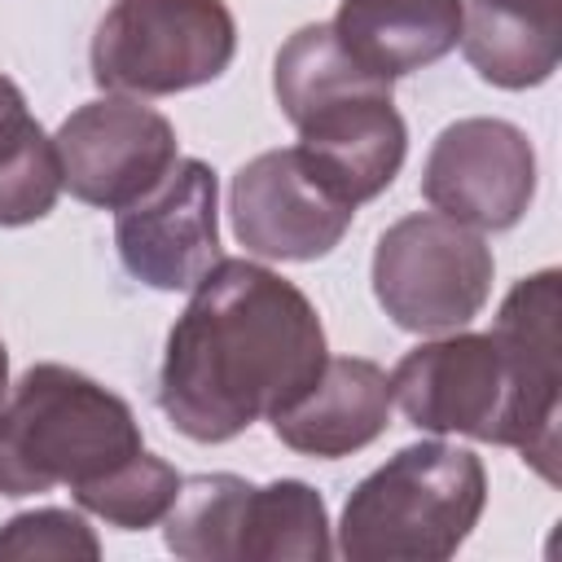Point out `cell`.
<instances>
[{
    "instance_id": "2e32d148",
    "label": "cell",
    "mask_w": 562,
    "mask_h": 562,
    "mask_svg": "<svg viewBox=\"0 0 562 562\" xmlns=\"http://www.w3.org/2000/svg\"><path fill=\"white\" fill-rule=\"evenodd\" d=\"M391 79L373 75L369 66H360L342 40L334 35L329 22H312V26H299L281 53H277V66H272V92H277V105L290 123L307 119L312 110L338 101V97H356V92H386Z\"/></svg>"
},
{
    "instance_id": "3957f363",
    "label": "cell",
    "mask_w": 562,
    "mask_h": 562,
    "mask_svg": "<svg viewBox=\"0 0 562 562\" xmlns=\"http://www.w3.org/2000/svg\"><path fill=\"white\" fill-rule=\"evenodd\" d=\"M140 448L127 400L79 369L31 364L0 400V496L79 492Z\"/></svg>"
},
{
    "instance_id": "7a4b0ae2",
    "label": "cell",
    "mask_w": 562,
    "mask_h": 562,
    "mask_svg": "<svg viewBox=\"0 0 562 562\" xmlns=\"http://www.w3.org/2000/svg\"><path fill=\"white\" fill-rule=\"evenodd\" d=\"M558 268L522 277L487 334H448L391 369V400L426 435H470L518 448L558 479L562 408V285Z\"/></svg>"
},
{
    "instance_id": "8992f818",
    "label": "cell",
    "mask_w": 562,
    "mask_h": 562,
    "mask_svg": "<svg viewBox=\"0 0 562 562\" xmlns=\"http://www.w3.org/2000/svg\"><path fill=\"white\" fill-rule=\"evenodd\" d=\"M492 246L439 211L395 220L373 246V294L408 334H452L492 294Z\"/></svg>"
},
{
    "instance_id": "ac0fdd59",
    "label": "cell",
    "mask_w": 562,
    "mask_h": 562,
    "mask_svg": "<svg viewBox=\"0 0 562 562\" xmlns=\"http://www.w3.org/2000/svg\"><path fill=\"white\" fill-rule=\"evenodd\" d=\"M250 487L241 474L180 479L171 509L162 514V540L184 562H237Z\"/></svg>"
},
{
    "instance_id": "9a60e30c",
    "label": "cell",
    "mask_w": 562,
    "mask_h": 562,
    "mask_svg": "<svg viewBox=\"0 0 562 562\" xmlns=\"http://www.w3.org/2000/svg\"><path fill=\"white\" fill-rule=\"evenodd\" d=\"M61 193V162L53 136L26 110L22 88L0 75V228L35 224Z\"/></svg>"
},
{
    "instance_id": "277c9868",
    "label": "cell",
    "mask_w": 562,
    "mask_h": 562,
    "mask_svg": "<svg viewBox=\"0 0 562 562\" xmlns=\"http://www.w3.org/2000/svg\"><path fill=\"white\" fill-rule=\"evenodd\" d=\"M483 501L487 474L470 448L408 443L347 496L338 553L347 562H443L474 531Z\"/></svg>"
},
{
    "instance_id": "7c38bea8",
    "label": "cell",
    "mask_w": 562,
    "mask_h": 562,
    "mask_svg": "<svg viewBox=\"0 0 562 562\" xmlns=\"http://www.w3.org/2000/svg\"><path fill=\"white\" fill-rule=\"evenodd\" d=\"M391 373L364 356H329L316 382L272 417V435L303 457H347L391 426Z\"/></svg>"
},
{
    "instance_id": "ba28073f",
    "label": "cell",
    "mask_w": 562,
    "mask_h": 562,
    "mask_svg": "<svg viewBox=\"0 0 562 562\" xmlns=\"http://www.w3.org/2000/svg\"><path fill=\"white\" fill-rule=\"evenodd\" d=\"M422 198L474 233L514 228L536 198V149L505 119L448 123L422 167Z\"/></svg>"
},
{
    "instance_id": "5bb4252c",
    "label": "cell",
    "mask_w": 562,
    "mask_h": 562,
    "mask_svg": "<svg viewBox=\"0 0 562 562\" xmlns=\"http://www.w3.org/2000/svg\"><path fill=\"white\" fill-rule=\"evenodd\" d=\"M457 44L483 83L536 88L562 57V0H470Z\"/></svg>"
},
{
    "instance_id": "8fae6325",
    "label": "cell",
    "mask_w": 562,
    "mask_h": 562,
    "mask_svg": "<svg viewBox=\"0 0 562 562\" xmlns=\"http://www.w3.org/2000/svg\"><path fill=\"white\" fill-rule=\"evenodd\" d=\"M294 127H299L294 149L351 206L391 189L408 154V127L391 101V88L338 97L312 110L307 119H299Z\"/></svg>"
},
{
    "instance_id": "ffe728a7",
    "label": "cell",
    "mask_w": 562,
    "mask_h": 562,
    "mask_svg": "<svg viewBox=\"0 0 562 562\" xmlns=\"http://www.w3.org/2000/svg\"><path fill=\"white\" fill-rule=\"evenodd\" d=\"M0 558H101V540L70 509H31L0 527Z\"/></svg>"
},
{
    "instance_id": "4fadbf2b",
    "label": "cell",
    "mask_w": 562,
    "mask_h": 562,
    "mask_svg": "<svg viewBox=\"0 0 562 562\" xmlns=\"http://www.w3.org/2000/svg\"><path fill=\"white\" fill-rule=\"evenodd\" d=\"M461 9V0H342L329 26L360 66L395 83L457 48Z\"/></svg>"
},
{
    "instance_id": "5b68a950",
    "label": "cell",
    "mask_w": 562,
    "mask_h": 562,
    "mask_svg": "<svg viewBox=\"0 0 562 562\" xmlns=\"http://www.w3.org/2000/svg\"><path fill=\"white\" fill-rule=\"evenodd\" d=\"M237 22L224 0H114L92 31V79L119 97H171L228 70Z\"/></svg>"
},
{
    "instance_id": "9c48e42d",
    "label": "cell",
    "mask_w": 562,
    "mask_h": 562,
    "mask_svg": "<svg viewBox=\"0 0 562 562\" xmlns=\"http://www.w3.org/2000/svg\"><path fill=\"white\" fill-rule=\"evenodd\" d=\"M215 202V171L198 158H176L149 193L114 211L123 268L149 290H193L224 259Z\"/></svg>"
},
{
    "instance_id": "6da1fadb",
    "label": "cell",
    "mask_w": 562,
    "mask_h": 562,
    "mask_svg": "<svg viewBox=\"0 0 562 562\" xmlns=\"http://www.w3.org/2000/svg\"><path fill=\"white\" fill-rule=\"evenodd\" d=\"M325 360V325L294 281L220 259L167 334L158 408L193 443H224L290 408Z\"/></svg>"
},
{
    "instance_id": "e0dca14e",
    "label": "cell",
    "mask_w": 562,
    "mask_h": 562,
    "mask_svg": "<svg viewBox=\"0 0 562 562\" xmlns=\"http://www.w3.org/2000/svg\"><path fill=\"white\" fill-rule=\"evenodd\" d=\"M329 553V514L316 487L303 479L250 487L237 562H321Z\"/></svg>"
},
{
    "instance_id": "d6986e66",
    "label": "cell",
    "mask_w": 562,
    "mask_h": 562,
    "mask_svg": "<svg viewBox=\"0 0 562 562\" xmlns=\"http://www.w3.org/2000/svg\"><path fill=\"white\" fill-rule=\"evenodd\" d=\"M176 492H180V474L162 457H154V452L140 448L132 461H123L105 479L79 487L75 501H79V509L105 518L110 527L145 531V527L162 522V514L171 509Z\"/></svg>"
},
{
    "instance_id": "52a82bcc",
    "label": "cell",
    "mask_w": 562,
    "mask_h": 562,
    "mask_svg": "<svg viewBox=\"0 0 562 562\" xmlns=\"http://www.w3.org/2000/svg\"><path fill=\"white\" fill-rule=\"evenodd\" d=\"M53 145L61 162V189L105 211H123L127 202L149 193L180 158L171 119L140 97L119 92L79 105L57 127Z\"/></svg>"
},
{
    "instance_id": "30bf717a",
    "label": "cell",
    "mask_w": 562,
    "mask_h": 562,
    "mask_svg": "<svg viewBox=\"0 0 562 562\" xmlns=\"http://www.w3.org/2000/svg\"><path fill=\"white\" fill-rule=\"evenodd\" d=\"M228 215H233L237 241L250 255L307 263L329 255L342 241L356 206L342 202L290 145V149L255 154L233 176Z\"/></svg>"
},
{
    "instance_id": "44dd1931",
    "label": "cell",
    "mask_w": 562,
    "mask_h": 562,
    "mask_svg": "<svg viewBox=\"0 0 562 562\" xmlns=\"http://www.w3.org/2000/svg\"><path fill=\"white\" fill-rule=\"evenodd\" d=\"M9 395V351H4V342H0V400Z\"/></svg>"
}]
</instances>
